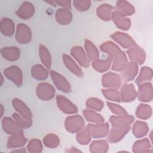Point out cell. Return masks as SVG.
I'll return each instance as SVG.
<instances>
[{
	"mask_svg": "<svg viewBox=\"0 0 153 153\" xmlns=\"http://www.w3.org/2000/svg\"><path fill=\"white\" fill-rule=\"evenodd\" d=\"M4 75L15 83L18 87H20L22 84L23 75L20 69L17 66H11L6 68L4 71Z\"/></svg>",
	"mask_w": 153,
	"mask_h": 153,
	"instance_id": "1",
	"label": "cell"
},
{
	"mask_svg": "<svg viewBox=\"0 0 153 153\" xmlns=\"http://www.w3.org/2000/svg\"><path fill=\"white\" fill-rule=\"evenodd\" d=\"M50 75L56 87L65 93H69L71 91V85L63 76L54 71H50Z\"/></svg>",
	"mask_w": 153,
	"mask_h": 153,
	"instance_id": "2",
	"label": "cell"
},
{
	"mask_svg": "<svg viewBox=\"0 0 153 153\" xmlns=\"http://www.w3.org/2000/svg\"><path fill=\"white\" fill-rule=\"evenodd\" d=\"M54 90L53 87L47 83H41L36 88L38 97L42 100H49L54 97Z\"/></svg>",
	"mask_w": 153,
	"mask_h": 153,
	"instance_id": "3",
	"label": "cell"
},
{
	"mask_svg": "<svg viewBox=\"0 0 153 153\" xmlns=\"http://www.w3.org/2000/svg\"><path fill=\"white\" fill-rule=\"evenodd\" d=\"M16 35V40L20 44H26L31 39V32L30 28L26 25L20 23L17 26Z\"/></svg>",
	"mask_w": 153,
	"mask_h": 153,
	"instance_id": "4",
	"label": "cell"
},
{
	"mask_svg": "<svg viewBox=\"0 0 153 153\" xmlns=\"http://www.w3.org/2000/svg\"><path fill=\"white\" fill-rule=\"evenodd\" d=\"M57 104L62 111L68 114H74L77 112V108L65 97L58 95L56 97Z\"/></svg>",
	"mask_w": 153,
	"mask_h": 153,
	"instance_id": "5",
	"label": "cell"
},
{
	"mask_svg": "<svg viewBox=\"0 0 153 153\" xmlns=\"http://www.w3.org/2000/svg\"><path fill=\"white\" fill-rule=\"evenodd\" d=\"M2 128L4 131L9 134H14L15 133L22 131L21 127L16 123L14 120L8 117H4L2 119Z\"/></svg>",
	"mask_w": 153,
	"mask_h": 153,
	"instance_id": "6",
	"label": "cell"
},
{
	"mask_svg": "<svg viewBox=\"0 0 153 153\" xmlns=\"http://www.w3.org/2000/svg\"><path fill=\"white\" fill-rule=\"evenodd\" d=\"M66 123H72L74 124L69 125L68 126L66 127V130H68L70 132H76L81 129H82V127L84 126V121L82 117L80 116L76 115V116H73V117H69L68 118H66Z\"/></svg>",
	"mask_w": 153,
	"mask_h": 153,
	"instance_id": "7",
	"label": "cell"
},
{
	"mask_svg": "<svg viewBox=\"0 0 153 153\" xmlns=\"http://www.w3.org/2000/svg\"><path fill=\"white\" fill-rule=\"evenodd\" d=\"M130 130V126H124L121 127H114L110 131L108 139L109 142H117L120 140L124 135Z\"/></svg>",
	"mask_w": 153,
	"mask_h": 153,
	"instance_id": "8",
	"label": "cell"
},
{
	"mask_svg": "<svg viewBox=\"0 0 153 153\" xmlns=\"http://www.w3.org/2000/svg\"><path fill=\"white\" fill-rule=\"evenodd\" d=\"M13 105L14 108L21 115L22 117L25 118H31L32 114L30 109L21 100L14 99L13 100Z\"/></svg>",
	"mask_w": 153,
	"mask_h": 153,
	"instance_id": "9",
	"label": "cell"
},
{
	"mask_svg": "<svg viewBox=\"0 0 153 153\" xmlns=\"http://www.w3.org/2000/svg\"><path fill=\"white\" fill-rule=\"evenodd\" d=\"M71 54L78 62V63L84 68H87L89 65V61L88 60L85 53L82 47H75L71 50Z\"/></svg>",
	"mask_w": 153,
	"mask_h": 153,
	"instance_id": "10",
	"label": "cell"
},
{
	"mask_svg": "<svg viewBox=\"0 0 153 153\" xmlns=\"http://www.w3.org/2000/svg\"><path fill=\"white\" fill-rule=\"evenodd\" d=\"M34 13V7L28 2H24L16 12L17 15L24 19H29Z\"/></svg>",
	"mask_w": 153,
	"mask_h": 153,
	"instance_id": "11",
	"label": "cell"
},
{
	"mask_svg": "<svg viewBox=\"0 0 153 153\" xmlns=\"http://www.w3.org/2000/svg\"><path fill=\"white\" fill-rule=\"evenodd\" d=\"M1 53L4 59L10 61H15L19 58L20 50L16 47H4L1 49Z\"/></svg>",
	"mask_w": 153,
	"mask_h": 153,
	"instance_id": "12",
	"label": "cell"
},
{
	"mask_svg": "<svg viewBox=\"0 0 153 153\" xmlns=\"http://www.w3.org/2000/svg\"><path fill=\"white\" fill-rule=\"evenodd\" d=\"M26 139L23 136V132L20 131L13 134V136L8 138L7 142L8 148H17L22 146L25 144Z\"/></svg>",
	"mask_w": 153,
	"mask_h": 153,
	"instance_id": "13",
	"label": "cell"
},
{
	"mask_svg": "<svg viewBox=\"0 0 153 153\" xmlns=\"http://www.w3.org/2000/svg\"><path fill=\"white\" fill-rule=\"evenodd\" d=\"M123 69V78L126 82L133 79L137 72V67L135 62L128 63Z\"/></svg>",
	"mask_w": 153,
	"mask_h": 153,
	"instance_id": "14",
	"label": "cell"
},
{
	"mask_svg": "<svg viewBox=\"0 0 153 153\" xmlns=\"http://www.w3.org/2000/svg\"><path fill=\"white\" fill-rule=\"evenodd\" d=\"M111 37L113 39L117 41L121 45L126 48L135 44L134 41L129 36L123 33H114L112 35H111Z\"/></svg>",
	"mask_w": 153,
	"mask_h": 153,
	"instance_id": "15",
	"label": "cell"
},
{
	"mask_svg": "<svg viewBox=\"0 0 153 153\" xmlns=\"http://www.w3.org/2000/svg\"><path fill=\"white\" fill-rule=\"evenodd\" d=\"M108 124H99V130H97L95 125L89 124L87 127V129L88 130L90 134H92L94 137H101L106 136L108 131Z\"/></svg>",
	"mask_w": 153,
	"mask_h": 153,
	"instance_id": "16",
	"label": "cell"
},
{
	"mask_svg": "<svg viewBox=\"0 0 153 153\" xmlns=\"http://www.w3.org/2000/svg\"><path fill=\"white\" fill-rule=\"evenodd\" d=\"M1 31L4 35L10 36L13 35L14 26L13 21L10 19L2 18L1 20Z\"/></svg>",
	"mask_w": 153,
	"mask_h": 153,
	"instance_id": "17",
	"label": "cell"
},
{
	"mask_svg": "<svg viewBox=\"0 0 153 153\" xmlns=\"http://www.w3.org/2000/svg\"><path fill=\"white\" fill-rule=\"evenodd\" d=\"M134 120V118L131 116H124V117H111L110 121L112 125L114 127H121L127 126Z\"/></svg>",
	"mask_w": 153,
	"mask_h": 153,
	"instance_id": "18",
	"label": "cell"
},
{
	"mask_svg": "<svg viewBox=\"0 0 153 153\" xmlns=\"http://www.w3.org/2000/svg\"><path fill=\"white\" fill-rule=\"evenodd\" d=\"M63 61L66 68H68L71 72L79 77L82 76V70L69 56L63 54Z\"/></svg>",
	"mask_w": 153,
	"mask_h": 153,
	"instance_id": "19",
	"label": "cell"
},
{
	"mask_svg": "<svg viewBox=\"0 0 153 153\" xmlns=\"http://www.w3.org/2000/svg\"><path fill=\"white\" fill-rule=\"evenodd\" d=\"M112 19L115 25L123 30H127L130 26V20L126 18H124L123 16L120 14L117 11H115L112 14Z\"/></svg>",
	"mask_w": 153,
	"mask_h": 153,
	"instance_id": "20",
	"label": "cell"
},
{
	"mask_svg": "<svg viewBox=\"0 0 153 153\" xmlns=\"http://www.w3.org/2000/svg\"><path fill=\"white\" fill-rule=\"evenodd\" d=\"M72 14L68 9H59L56 14V18L57 22L61 23V25H66L69 23L72 20Z\"/></svg>",
	"mask_w": 153,
	"mask_h": 153,
	"instance_id": "21",
	"label": "cell"
},
{
	"mask_svg": "<svg viewBox=\"0 0 153 153\" xmlns=\"http://www.w3.org/2000/svg\"><path fill=\"white\" fill-rule=\"evenodd\" d=\"M134 99L136 96L135 89L132 84L124 85L121 88V98L123 102H130L132 101L130 96Z\"/></svg>",
	"mask_w": 153,
	"mask_h": 153,
	"instance_id": "22",
	"label": "cell"
},
{
	"mask_svg": "<svg viewBox=\"0 0 153 153\" xmlns=\"http://www.w3.org/2000/svg\"><path fill=\"white\" fill-rule=\"evenodd\" d=\"M32 75L37 79H45L48 76V72L41 65H36L32 68Z\"/></svg>",
	"mask_w": 153,
	"mask_h": 153,
	"instance_id": "23",
	"label": "cell"
},
{
	"mask_svg": "<svg viewBox=\"0 0 153 153\" xmlns=\"http://www.w3.org/2000/svg\"><path fill=\"white\" fill-rule=\"evenodd\" d=\"M100 47L102 51L106 52V53L111 55V56H117L121 53L120 49L115 44L111 42H105Z\"/></svg>",
	"mask_w": 153,
	"mask_h": 153,
	"instance_id": "24",
	"label": "cell"
},
{
	"mask_svg": "<svg viewBox=\"0 0 153 153\" xmlns=\"http://www.w3.org/2000/svg\"><path fill=\"white\" fill-rule=\"evenodd\" d=\"M39 56L41 62L48 69L51 66V56L48 50L44 45H41L39 47Z\"/></svg>",
	"mask_w": 153,
	"mask_h": 153,
	"instance_id": "25",
	"label": "cell"
},
{
	"mask_svg": "<svg viewBox=\"0 0 153 153\" xmlns=\"http://www.w3.org/2000/svg\"><path fill=\"white\" fill-rule=\"evenodd\" d=\"M114 65L112 66V69L115 71H120L124 68L126 65V58L123 52L120 53L118 54L115 56Z\"/></svg>",
	"mask_w": 153,
	"mask_h": 153,
	"instance_id": "26",
	"label": "cell"
},
{
	"mask_svg": "<svg viewBox=\"0 0 153 153\" xmlns=\"http://www.w3.org/2000/svg\"><path fill=\"white\" fill-rule=\"evenodd\" d=\"M85 47L90 59L94 60L99 57V53L96 47H95L94 45L88 40H85Z\"/></svg>",
	"mask_w": 153,
	"mask_h": 153,
	"instance_id": "27",
	"label": "cell"
},
{
	"mask_svg": "<svg viewBox=\"0 0 153 153\" xmlns=\"http://www.w3.org/2000/svg\"><path fill=\"white\" fill-rule=\"evenodd\" d=\"M111 62V59H108L106 60H96L93 62V66L95 69L100 71V72H103L109 68Z\"/></svg>",
	"mask_w": 153,
	"mask_h": 153,
	"instance_id": "28",
	"label": "cell"
},
{
	"mask_svg": "<svg viewBox=\"0 0 153 153\" xmlns=\"http://www.w3.org/2000/svg\"><path fill=\"white\" fill-rule=\"evenodd\" d=\"M13 117L16 123L22 128H28L32 124V121L30 118H25L23 117H21L18 114L14 113L13 114Z\"/></svg>",
	"mask_w": 153,
	"mask_h": 153,
	"instance_id": "29",
	"label": "cell"
},
{
	"mask_svg": "<svg viewBox=\"0 0 153 153\" xmlns=\"http://www.w3.org/2000/svg\"><path fill=\"white\" fill-rule=\"evenodd\" d=\"M44 144L47 147L54 148L59 145V140L58 137L53 134L47 135L44 139Z\"/></svg>",
	"mask_w": 153,
	"mask_h": 153,
	"instance_id": "30",
	"label": "cell"
},
{
	"mask_svg": "<svg viewBox=\"0 0 153 153\" xmlns=\"http://www.w3.org/2000/svg\"><path fill=\"white\" fill-rule=\"evenodd\" d=\"M84 115L85 118L87 119L89 121H93V122H99L102 123L103 122V118L102 116L99 115L96 113H94L92 111H90L88 110H85L84 111Z\"/></svg>",
	"mask_w": 153,
	"mask_h": 153,
	"instance_id": "31",
	"label": "cell"
},
{
	"mask_svg": "<svg viewBox=\"0 0 153 153\" xmlns=\"http://www.w3.org/2000/svg\"><path fill=\"white\" fill-rule=\"evenodd\" d=\"M112 10H113V7L112 6L109 5L108 4H103V5L100 6L97 8V15L100 17V18H102L103 20L105 13L106 14V16L110 19L111 14H109V13H111Z\"/></svg>",
	"mask_w": 153,
	"mask_h": 153,
	"instance_id": "32",
	"label": "cell"
},
{
	"mask_svg": "<svg viewBox=\"0 0 153 153\" xmlns=\"http://www.w3.org/2000/svg\"><path fill=\"white\" fill-rule=\"evenodd\" d=\"M87 106L90 108H93L95 111H101L103 106V103L97 99H90L87 101Z\"/></svg>",
	"mask_w": 153,
	"mask_h": 153,
	"instance_id": "33",
	"label": "cell"
},
{
	"mask_svg": "<svg viewBox=\"0 0 153 153\" xmlns=\"http://www.w3.org/2000/svg\"><path fill=\"white\" fill-rule=\"evenodd\" d=\"M138 128H139V130H137V131L134 132L133 133V135H134L136 137H141L146 134L148 131V127L145 123H142L140 121H137L134 124Z\"/></svg>",
	"mask_w": 153,
	"mask_h": 153,
	"instance_id": "34",
	"label": "cell"
},
{
	"mask_svg": "<svg viewBox=\"0 0 153 153\" xmlns=\"http://www.w3.org/2000/svg\"><path fill=\"white\" fill-rule=\"evenodd\" d=\"M103 93L105 95V97H107L110 100H112V101L120 102L119 94L117 90H103Z\"/></svg>",
	"mask_w": 153,
	"mask_h": 153,
	"instance_id": "35",
	"label": "cell"
},
{
	"mask_svg": "<svg viewBox=\"0 0 153 153\" xmlns=\"http://www.w3.org/2000/svg\"><path fill=\"white\" fill-rule=\"evenodd\" d=\"M74 7L78 9V10L82 11L87 10V9L90 6V2L89 1H74Z\"/></svg>",
	"mask_w": 153,
	"mask_h": 153,
	"instance_id": "36",
	"label": "cell"
},
{
	"mask_svg": "<svg viewBox=\"0 0 153 153\" xmlns=\"http://www.w3.org/2000/svg\"><path fill=\"white\" fill-rule=\"evenodd\" d=\"M90 132L88 130H85L83 131L82 133H79V134L78 136V140L81 143V144L85 145L87 144V143L90 140Z\"/></svg>",
	"mask_w": 153,
	"mask_h": 153,
	"instance_id": "37",
	"label": "cell"
},
{
	"mask_svg": "<svg viewBox=\"0 0 153 153\" xmlns=\"http://www.w3.org/2000/svg\"><path fill=\"white\" fill-rule=\"evenodd\" d=\"M108 106L109 108V109H111V111L115 114H122V115H125L127 114L126 111L125 109L122 108L121 107L118 106L117 105H115L113 103H111L110 102H107Z\"/></svg>",
	"mask_w": 153,
	"mask_h": 153,
	"instance_id": "38",
	"label": "cell"
},
{
	"mask_svg": "<svg viewBox=\"0 0 153 153\" xmlns=\"http://www.w3.org/2000/svg\"><path fill=\"white\" fill-rule=\"evenodd\" d=\"M151 109L150 108L149 106L146 109V111H141L140 109L137 108L136 111V115L138 118H140L142 119L149 118L151 116Z\"/></svg>",
	"mask_w": 153,
	"mask_h": 153,
	"instance_id": "39",
	"label": "cell"
},
{
	"mask_svg": "<svg viewBox=\"0 0 153 153\" xmlns=\"http://www.w3.org/2000/svg\"><path fill=\"white\" fill-rule=\"evenodd\" d=\"M55 2H56L57 4H60L59 5H61V6H63V7H67V8H70V6H71V1H56Z\"/></svg>",
	"mask_w": 153,
	"mask_h": 153,
	"instance_id": "40",
	"label": "cell"
},
{
	"mask_svg": "<svg viewBox=\"0 0 153 153\" xmlns=\"http://www.w3.org/2000/svg\"><path fill=\"white\" fill-rule=\"evenodd\" d=\"M1 110H2V113H1V116H2L3 115V106H2V105H1Z\"/></svg>",
	"mask_w": 153,
	"mask_h": 153,
	"instance_id": "41",
	"label": "cell"
}]
</instances>
